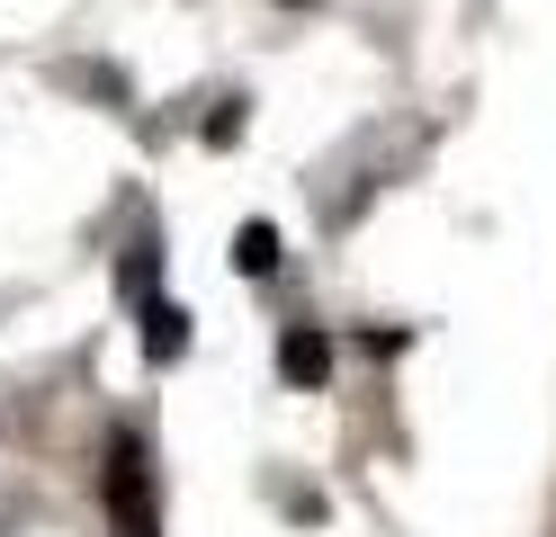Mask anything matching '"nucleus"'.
<instances>
[{"mask_svg":"<svg viewBox=\"0 0 556 537\" xmlns=\"http://www.w3.org/2000/svg\"><path fill=\"white\" fill-rule=\"evenodd\" d=\"M180 349H189V305L144 296V358H180Z\"/></svg>","mask_w":556,"mask_h":537,"instance_id":"7ed1b4c3","label":"nucleus"},{"mask_svg":"<svg viewBox=\"0 0 556 537\" xmlns=\"http://www.w3.org/2000/svg\"><path fill=\"white\" fill-rule=\"evenodd\" d=\"M99 501H109L117 537H162V511H153V465H144V439L117 430L109 457H99Z\"/></svg>","mask_w":556,"mask_h":537,"instance_id":"f257e3e1","label":"nucleus"},{"mask_svg":"<svg viewBox=\"0 0 556 537\" xmlns=\"http://www.w3.org/2000/svg\"><path fill=\"white\" fill-rule=\"evenodd\" d=\"M233 269H242V278H269V269H278V233H269V225H242V233H233Z\"/></svg>","mask_w":556,"mask_h":537,"instance_id":"20e7f679","label":"nucleus"},{"mask_svg":"<svg viewBox=\"0 0 556 537\" xmlns=\"http://www.w3.org/2000/svg\"><path fill=\"white\" fill-rule=\"evenodd\" d=\"M278 376H288V385H324L332 376V341L315 332V322H288V341H278Z\"/></svg>","mask_w":556,"mask_h":537,"instance_id":"f03ea898","label":"nucleus"}]
</instances>
